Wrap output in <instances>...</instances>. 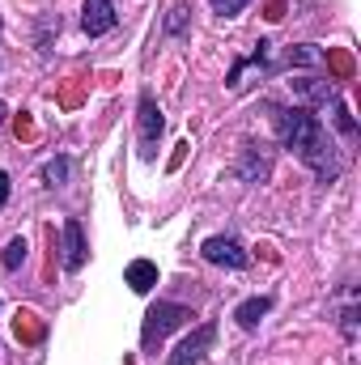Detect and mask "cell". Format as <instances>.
<instances>
[{"label":"cell","mask_w":361,"mask_h":365,"mask_svg":"<svg viewBox=\"0 0 361 365\" xmlns=\"http://www.w3.org/2000/svg\"><path fill=\"white\" fill-rule=\"evenodd\" d=\"M162 128H166V119H162L153 93H141V158H153V153H158Z\"/></svg>","instance_id":"5b68a950"},{"label":"cell","mask_w":361,"mask_h":365,"mask_svg":"<svg viewBox=\"0 0 361 365\" xmlns=\"http://www.w3.org/2000/svg\"><path fill=\"white\" fill-rule=\"evenodd\" d=\"M123 280L132 284V293H149V289L158 284V264H149V259H132L128 272H123Z\"/></svg>","instance_id":"9c48e42d"},{"label":"cell","mask_w":361,"mask_h":365,"mask_svg":"<svg viewBox=\"0 0 361 365\" xmlns=\"http://www.w3.org/2000/svg\"><path fill=\"white\" fill-rule=\"evenodd\" d=\"M86 255H90V247H86L81 221H77V217H68V221H64V268H68V272H77V268L86 264Z\"/></svg>","instance_id":"ba28073f"},{"label":"cell","mask_w":361,"mask_h":365,"mask_svg":"<svg viewBox=\"0 0 361 365\" xmlns=\"http://www.w3.org/2000/svg\"><path fill=\"white\" fill-rule=\"evenodd\" d=\"M200 251H204V259H208V264H221V268H234V272H243V268L251 264V255L243 251V242H238V238H230V234L208 238Z\"/></svg>","instance_id":"277c9868"},{"label":"cell","mask_w":361,"mask_h":365,"mask_svg":"<svg viewBox=\"0 0 361 365\" xmlns=\"http://www.w3.org/2000/svg\"><path fill=\"white\" fill-rule=\"evenodd\" d=\"M251 0H213V13L217 17H234V13H243Z\"/></svg>","instance_id":"4fadbf2b"},{"label":"cell","mask_w":361,"mask_h":365,"mask_svg":"<svg viewBox=\"0 0 361 365\" xmlns=\"http://www.w3.org/2000/svg\"><path fill=\"white\" fill-rule=\"evenodd\" d=\"M183 13H187V9H171V17H166V30H179V26H183Z\"/></svg>","instance_id":"5bb4252c"},{"label":"cell","mask_w":361,"mask_h":365,"mask_svg":"<svg viewBox=\"0 0 361 365\" xmlns=\"http://www.w3.org/2000/svg\"><path fill=\"white\" fill-rule=\"evenodd\" d=\"M268 310H272V297H247V302L234 310V319H238V327L251 331V327H260V319H264Z\"/></svg>","instance_id":"30bf717a"},{"label":"cell","mask_w":361,"mask_h":365,"mask_svg":"<svg viewBox=\"0 0 361 365\" xmlns=\"http://www.w3.org/2000/svg\"><path fill=\"white\" fill-rule=\"evenodd\" d=\"M21 264H26V238H13V242L4 247V268H9V272H17Z\"/></svg>","instance_id":"8fae6325"},{"label":"cell","mask_w":361,"mask_h":365,"mask_svg":"<svg viewBox=\"0 0 361 365\" xmlns=\"http://www.w3.org/2000/svg\"><path fill=\"white\" fill-rule=\"evenodd\" d=\"M213 340H217V327H213V323L195 327V331H191V336L179 344V349L171 353V361H166V365H195V361H204V353L213 349Z\"/></svg>","instance_id":"8992f818"},{"label":"cell","mask_w":361,"mask_h":365,"mask_svg":"<svg viewBox=\"0 0 361 365\" xmlns=\"http://www.w3.org/2000/svg\"><path fill=\"white\" fill-rule=\"evenodd\" d=\"M272 123H276V136L285 140V149H293L319 179H336L340 175V158H336V145L323 128V119L306 106H268Z\"/></svg>","instance_id":"6da1fadb"},{"label":"cell","mask_w":361,"mask_h":365,"mask_svg":"<svg viewBox=\"0 0 361 365\" xmlns=\"http://www.w3.org/2000/svg\"><path fill=\"white\" fill-rule=\"evenodd\" d=\"M4 204H9V175L0 170V208H4Z\"/></svg>","instance_id":"9a60e30c"},{"label":"cell","mask_w":361,"mask_h":365,"mask_svg":"<svg viewBox=\"0 0 361 365\" xmlns=\"http://www.w3.org/2000/svg\"><path fill=\"white\" fill-rule=\"evenodd\" d=\"M43 179L51 182V187H60V182L68 179V162H64V158H56V162H47V166H43Z\"/></svg>","instance_id":"7c38bea8"},{"label":"cell","mask_w":361,"mask_h":365,"mask_svg":"<svg viewBox=\"0 0 361 365\" xmlns=\"http://www.w3.org/2000/svg\"><path fill=\"white\" fill-rule=\"evenodd\" d=\"M298 93H302V98H310V102H323V106L332 110V123H336L345 136H353V132H357V123H353L349 106L340 102V93L332 90V86H323V81H298Z\"/></svg>","instance_id":"3957f363"},{"label":"cell","mask_w":361,"mask_h":365,"mask_svg":"<svg viewBox=\"0 0 361 365\" xmlns=\"http://www.w3.org/2000/svg\"><path fill=\"white\" fill-rule=\"evenodd\" d=\"M4 115H9V110H4V102H0V123H4Z\"/></svg>","instance_id":"2e32d148"},{"label":"cell","mask_w":361,"mask_h":365,"mask_svg":"<svg viewBox=\"0 0 361 365\" xmlns=\"http://www.w3.org/2000/svg\"><path fill=\"white\" fill-rule=\"evenodd\" d=\"M115 4L111 0H86V9H81V26H86V34L98 38V34H106V30H115Z\"/></svg>","instance_id":"52a82bcc"},{"label":"cell","mask_w":361,"mask_h":365,"mask_svg":"<svg viewBox=\"0 0 361 365\" xmlns=\"http://www.w3.org/2000/svg\"><path fill=\"white\" fill-rule=\"evenodd\" d=\"M191 319V310L179 306V302H158V306H149V314H145V327H141V344H145V353L149 357H158V349H162V340L183 327Z\"/></svg>","instance_id":"7a4b0ae2"}]
</instances>
